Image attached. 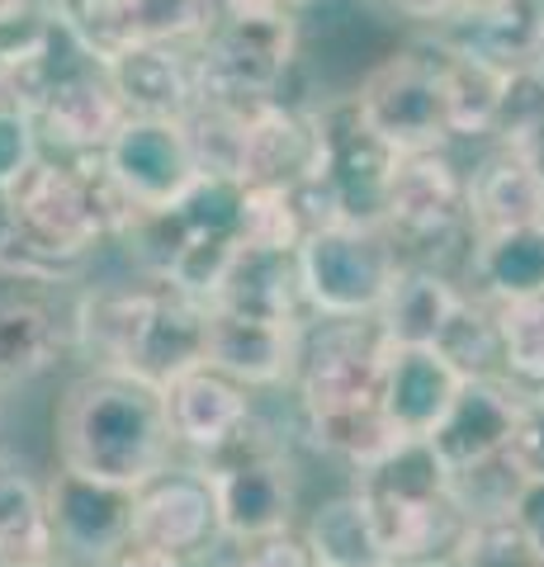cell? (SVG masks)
Returning <instances> with one entry per match:
<instances>
[{
	"instance_id": "cell-21",
	"label": "cell",
	"mask_w": 544,
	"mask_h": 567,
	"mask_svg": "<svg viewBox=\"0 0 544 567\" xmlns=\"http://www.w3.org/2000/svg\"><path fill=\"white\" fill-rule=\"evenodd\" d=\"M460 369L441 350L393 346L389 369H383V416H389L398 440H431L454 398H460Z\"/></svg>"
},
{
	"instance_id": "cell-16",
	"label": "cell",
	"mask_w": 544,
	"mask_h": 567,
	"mask_svg": "<svg viewBox=\"0 0 544 567\" xmlns=\"http://www.w3.org/2000/svg\"><path fill=\"white\" fill-rule=\"evenodd\" d=\"M48 516L58 554H72L85 567L104 563L133 544V492L58 468L48 477Z\"/></svg>"
},
{
	"instance_id": "cell-31",
	"label": "cell",
	"mask_w": 544,
	"mask_h": 567,
	"mask_svg": "<svg viewBox=\"0 0 544 567\" xmlns=\"http://www.w3.org/2000/svg\"><path fill=\"white\" fill-rule=\"evenodd\" d=\"M497 308L502 379L521 393H544V298H516Z\"/></svg>"
},
{
	"instance_id": "cell-45",
	"label": "cell",
	"mask_w": 544,
	"mask_h": 567,
	"mask_svg": "<svg viewBox=\"0 0 544 567\" xmlns=\"http://www.w3.org/2000/svg\"><path fill=\"white\" fill-rule=\"evenodd\" d=\"M393 567H464L460 554H450V558H421V563H393Z\"/></svg>"
},
{
	"instance_id": "cell-18",
	"label": "cell",
	"mask_w": 544,
	"mask_h": 567,
	"mask_svg": "<svg viewBox=\"0 0 544 567\" xmlns=\"http://www.w3.org/2000/svg\"><path fill=\"white\" fill-rule=\"evenodd\" d=\"M516 406H521V388H512L506 379H464L460 398H454L445 421L435 425L431 450L441 454V464L454 477L502 464L506 440H512L516 425Z\"/></svg>"
},
{
	"instance_id": "cell-33",
	"label": "cell",
	"mask_w": 544,
	"mask_h": 567,
	"mask_svg": "<svg viewBox=\"0 0 544 567\" xmlns=\"http://www.w3.org/2000/svg\"><path fill=\"white\" fill-rule=\"evenodd\" d=\"M464 567H540L531 544L516 529L512 511H487V516H469L464 544H460Z\"/></svg>"
},
{
	"instance_id": "cell-13",
	"label": "cell",
	"mask_w": 544,
	"mask_h": 567,
	"mask_svg": "<svg viewBox=\"0 0 544 567\" xmlns=\"http://www.w3.org/2000/svg\"><path fill=\"white\" fill-rule=\"evenodd\" d=\"M124 123H129V110L119 100V85L95 62H81L66 71L58 91L43 100V110L33 114L43 152L66 156V162H100Z\"/></svg>"
},
{
	"instance_id": "cell-1",
	"label": "cell",
	"mask_w": 544,
	"mask_h": 567,
	"mask_svg": "<svg viewBox=\"0 0 544 567\" xmlns=\"http://www.w3.org/2000/svg\"><path fill=\"white\" fill-rule=\"evenodd\" d=\"M389 336L379 322H318L308 317L298 346V412L312 445L346 458L350 468H370L398 445V431L383 416V369Z\"/></svg>"
},
{
	"instance_id": "cell-5",
	"label": "cell",
	"mask_w": 544,
	"mask_h": 567,
	"mask_svg": "<svg viewBox=\"0 0 544 567\" xmlns=\"http://www.w3.org/2000/svg\"><path fill=\"white\" fill-rule=\"evenodd\" d=\"M294 260L304 308L318 322H374L402 275L389 227L360 223H331L322 233H308Z\"/></svg>"
},
{
	"instance_id": "cell-41",
	"label": "cell",
	"mask_w": 544,
	"mask_h": 567,
	"mask_svg": "<svg viewBox=\"0 0 544 567\" xmlns=\"http://www.w3.org/2000/svg\"><path fill=\"white\" fill-rule=\"evenodd\" d=\"M95 567H195L189 558H171V554H156V548H147V544H124L119 554H110L104 563H95Z\"/></svg>"
},
{
	"instance_id": "cell-25",
	"label": "cell",
	"mask_w": 544,
	"mask_h": 567,
	"mask_svg": "<svg viewBox=\"0 0 544 567\" xmlns=\"http://www.w3.org/2000/svg\"><path fill=\"white\" fill-rule=\"evenodd\" d=\"M464 289L487 298V303L544 298V223L479 237L464 270Z\"/></svg>"
},
{
	"instance_id": "cell-6",
	"label": "cell",
	"mask_w": 544,
	"mask_h": 567,
	"mask_svg": "<svg viewBox=\"0 0 544 567\" xmlns=\"http://www.w3.org/2000/svg\"><path fill=\"white\" fill-rule=\"evenodd\" d=\"M350 100H356L360 118L402 156L450 147L441 100V48L431 39L393 48L379 62H370L360 71Z\"/></svg>"
},
{
	"instance_id": "cell-12",
	"label": "cell",
	"mask_w": 544,
	"mask_h": 567,
	"mask_svg": "<svg viewBox=\"0 0 544 567\" xmlns=\"http://www.w3.org/2000/svg\"><path fill=\"white\" fill-rule=\"evenodd\" d=\"M218 539H223L218 492L214 477L199 464H171L133 492V544L195 563Z\"/></svg>"
},
{
	"instance_id": "cell-14",
	"label": "cell",
	"mask_w": 544,
	"mask_h": 567,
	"mask_svg": "<svg viewBox=\"0 0 544 567\" xmlns=\"http://www.w3.org/2000/svg\"><path fill=\"white\" fill-rule=\"evenodd\" d=\"M322 166V128L318 110L289 100L252 104L242 123L237 185L242 189H294L312 181Z\"/></svg>"
},
{
	"instance_id": "cell-44",
	"label": "cell",
	"mask_w": 544,
	"mask_h": 567,
	"mask_svg": "<svg viewBox=\"0 0 544 567\" xmlns=\"http://www.w3.org/2000/svg\"><path fill=\"white\" fill-rule=\"evenodd\" d=\"M10 251V204H6V189H0V256Z\"/></svg>"
},
{
	"instance_id": "cell-17",
	"label": "cell",
	"mask_w": 544,
	"mask_h": 567,
	"mask_svg": "<svg viewBox=\"0 0 544 567\" xmlns=\"http://www.w3.org/2000/svg\"><path fill=\"white\" fill-rule=\"evenodd\" d=\"M252 398L256 393L247 383L227 379L214 364H199V369H189V374H181L175 383H166L162 402H166V425H171L175 450L214 458L227 445H237V440L256 425V402Z\"/></svg>"
},
{
	"instance_id": "cell-7",
	"label": "cell",
	"mask_w": 544,
	"mask_h": 567,
	"mask_svg": "<svg viewBox=\"0 0 544 567\" xmlns=\"http://www.w3.org/2000/svg\"><path fill=\"white\" fill-rule=\"evenodd\" d=\"M204 104H252L289 100L304 71V20H256V24H214L199 43Z\"/></svg>"
},
{
	"instance_id": "cell-37",
	"label": "cell",
	"mask_w": 544,
	"mask_h": 567,
	"mask_svg": "<svg viewBox=\"0 0 544 567\" xmlns=\"http://www.w3.org/2000/svg\"><path fill=\"white\" fill-rule=\"evenodd\" d=\"M39 156H43V142H39L33 118L24 110L0 104V189H10Z\"/></svg>"
},
{
	"instance_id": "cell-22",
	"label": "cell",
	"mask_w": 544,
	"mask_h": 567,
	"mask_svg": "<svg viewBox=\"0 0 544 567\" xmlns=\"http://www.w3.org/2000/svg\"><path fill=\"white\" fill-rule=\"evenodd\" d=\"M304 327H270V322H247V317L214 312L208 317V364L223 369L227 379L247 383L252 393L294 383Z\"/></svg>"
},
{
	"instance_id": "cell-8",
	"label": "cell",
	"mask_w": 544,
	"mask_h": 567,
	"mask_svg": "<svg viewBox=\"0 0 544 567\" xmlns=\"http://www.w3.org/2000/svg\"><path fill=\"white\" fill-rule=\"evenodd\" d=\"M199 468L214 477L223 539L256 544L294 529V468L285 458V445L260 421L237 445L204 458Z\"/></svg>"
},
{
	"instance_id": "cell-26",
	"label": "cell",
	"mask_w": 544,
	"mask_h": 567,
	"mask_svg": "<svg viewBox=\"0 0 544 567\" xmlns=\"http://www.w3.org/2000/svg\"><path fill=\"white\" fill-rule=\"evenodd\" d=\"M58 563L48 516V483L33 477L29 464L0 454V567Z\"/></svg>"
},
{
	"instance_id": "cell-23",
	"label": "cell",
	"mask_w": 544,
	"mask_h": 567,
	"mask_svg": "<svg viewBox=\"0 0 544 567\" xmlns=\"http://www.w3.org/2000/svg\"><path fill=\"white\" fill-rule=\"evenodd\" d=\"M464 293L469 289L454 275L427 270V265H402L389 303L379 308L374 322H379L383 336H389V346L435 350V346H441V336H445V327L454 322V312H460Z\"/></svg>"
},
{
	"instance_id": "cell-38",
	"label": "cell",
	"mask_w": 544,
	"mask_h": 567,
	"mask_svg": "<svg viewBox=\"0 0 544 567\" xmlns=\"http://www.w3.org/2000/svg\"><path fill=\"white\" fill-rule=\"evenodd\" d=\"M233 567H322L312 558V548L304 535H270V539H256V544H242V554L233 558Z\"/></svg>"
},
{
	"instance_id": "cell-29",
	"label": "cell",
	"mask_w": 544,
	"mask_h": 567,
	"mask_svg": "<svg viewBox=\"0 0 544 567\" xmlns=\"http://www.w3.org/2000/svg\"><path fill=\"white\" fill-rule=\"evenodd\" d=\"M48 14H52V24L76 43L81 58L104 71L119 66L143 43L133 0H48Z\"/></svg>"
},
{
	"instance_id": "cell-43",
	"label": "cell",
	"mask_w": 544,
	"mask_h": 567,
	"mask_svg": "<svg viewBox=\"0 0 544 567\" xmlns=\"http://www.w3.org/2000/svg\"><path fill=\"white\" fill-rule=\"evenodd\" d=\"M289 14H298V20H312V14H331V10H341L346 0H285Z\"/></svg>"
},
{
	"instance_id": "cell-11",
	"label": "cell",
	"mask_w": 544,
	"mask_h": 567,
	"mask_svg": "<svg viewBox=\"0 0 544 567\" xmlns=\"http://www.w3.org/2000/svg\"><path fill=\"white\" fill-rule=\"evenodd\" d=\"M100 171L133 218L137 213L175 208L199 181V162L195 147H189L185 123H166V118H129L119 137L104 147Z\"/></svg>"
},
{
	"instance_id": "cell-39",
	"label": "cell",
	"mask_w": 544,
	"mask_h": 567,
	"mask_svg": "<svg viewBox=\"0 0 544 567\" xmlns=\"http://www.w3.org/2000/svg\"><path fill=\"white\" fill-rule=\"evenodd\" d=\"M512 520L531 544L535 563L544 567V483H521L512 496Z\"/></svg>"
},
{
	"instance_id": "cell-15",
	"label": "cell",
	"mask_w": 544,
	"mask_h": 567,
	"mask_svg": "<svg viewBox=\"0 0 544 567\" xmlns=\"http://www.w3.org/2000/svg\"><path fill=\"white\" fill-rule=\"evenodd\" d=\"M427 39L502 71L544 62V0H454Z\"/></svg>"
},
{
	"instance_id": "cell-46",
	"label": "cell",
	"mask_w": 544,
	"mask_h": 567,
	"mask_svg": "<svg viewBox=\"0 0 544 567\" xmlns=\"http://www.w3.org/2000/svg\"><path fill=\"white\" fill-rule=\"evenodd\" d=\"M24 567H58V563H24Z\"/></svg>"
},
{
	"instance_id": "cell-4",
	"label": "cell",
	"mask_w": 544,
	"mask_h": 567,
	"mask_svg": "<svg viewBox=\"0 0 544 567\" xmlns=\"http://www.w3.org/2000/svg\"><path fill=\"white\" fill-rule=\"evenodd\" d=\"M356 492L370 511L389 563L460 554L469 506L460 502L454 473L441 464L431 440H398L383 458L356 473Z\"/></svg>"
},
{
	"instance_id": "cell-35",
	"label": "cell",
	"mask_w": 544,
	"mask_h": 567,
	"mask_svg": "<svg viewBox=\"0 0 544 567\" xmlns=\"http://www.w3.org/2000/svg\"><path fill=\"white\" fill-rule=\"evenodd\" d=\"M540 123H544V62L506 71V91H502V114H497L493 147H506V142H516L531 128H540Z\"/></svg>"
},
{
	"instance_id": "cell-36",
	"label": "cell",
	"mask_w": 544,
	"mask_h": 567,
	"mask_svg": "<svg viewBox=\"0 0 544 567\" xmlns=\"http://www.w3.org/2000/svg\"><path fill=\"white\" fill-rule=\"evenodd\" d=\"M502 464L512 468L516 483H544V393H521Z\"/></svg>"
},
{
	"instance_id": "cell-24",
	"label": "cell",
	"mask_w": 544,
	"mask_h": 567,
	"mask_svg": "<svg viewBox=\"0 0 544 567\" xmlns=\"http://www.w3.org/2000/svg\"><path fill=\"white\" fill-rule=\"evenodd\" d=\"M469 223L479 237L544 223V181L521 156L493 147L479 166H469Z\"/></svg>"
},
{
	"instance_id": "cell-42",
	"label": "cell",
	"mask_w": 544,
	"mask_h": 567,
	"mask_svg": "<svg viewBox=\"0 0 544 567\" xmlns=\"http://www.w3.org/2000/svg\"><path fill=\"white\" fill-rule=\"evenodd\" d=\"M506 152H512V156H521V162L531 166V171L540 175V181H544V123H540V128H531L525 137L506 142Z\"/></svg>"
},
{
	"instance_id": "cell-9",
	"label": "cell",
	"mask_w": 544,
	"mask_h": 567,
	"mask_svg": "<svg viewBox=\"0 0 544 567\" xmlns=\"http://www.w3.org/2000/svg\"><path fill=\"white\" fill-rule=\"evenodd\" d=\"M66 279L0 260V393L43 379L72 350V308Z\"/></svg>"
},
{
	"instance_id": "cell-40",
	"label": "cell",
	"mask_w": 544,
	"mask_h": 567,
	"mask_svg": "<svg viewBox=\"0 0 544 567\" xmlns=\"http://www.w3.org/2000/svg\"><path fill=\"white\" fill-rule=\"evenodd\" d=\"M214 24H256V20H285V0H208ZM298 20V14H294Z\"/></svg>"
},
{
	"instance_id": "cell-3",
	"label": "cell",
	"mask_w": 544,
	"mask_h": 567,
	"mask_svg": "<svg viewBox=\"0 0 544 567\" xmlns=\"http://www.w3.org/2000/svg\"><path fill=\"white\" fill-rule=\"evenodd\" d=\"M6 204L10 251L0 260L58 279L81 275L133 223L124 199L104 181L100 162H66L48 152L6 189Z\"/></svg>"
},
{
	"instance_id": "cell-30",
	"label": "cell",
	"mask_w": 544,
	"mask_h": 567,
	"mask_svg": "<svg viewBox=\"0 0 544 567\" xmlns=\"http://www.w3.org/2000/svg\"><path fill=\"white\" fill-rule=\"evenodd\" d=\"M445 360L460 369V379H502V336H497V308L479 293H464L454 322L445 327L441 346Z\"/></svg>"
},
{
	"instance_id": "cell-32",
	"label": "cell",
	"mask_w": 544,
	"mask_h": 567,
	"mask_svg": "<svg viewBox=\"0 0 544 567\" xmlns=\"http://www.w3.org/2000/svg\"><path fill=\"white\" fill-rule=\"evenodd\" d=\"M304 237H308V227L289 189H247V204H242V246L294 256L304 246Z\"/></svg>"
},
{
	"instance_id": "cell-27",
	"label": "cell",
	"mask_w": 544,
	"mask_h": 567,
	"mask_svg": "<svg viewBox=\"0 0 544 567\" xmlns=\"http://www.w3.org/2000/svg\"><path fill=\"white\" fill-rule=\"evenodd\" d=\"M502 91H506L502 66L441 48V100H445L450 147L454 142H493L497 137Z\"/></svg>"
},
{
	"instance_id": "cell-34",
	"label": "cell",
	"mask_w": 544,
	"mask_h": 567,
	"mask_svg": "<svg viewBox=\"0 0 544 567\" xmlns=\"http://www.w3.org/2000/svg\"><path fill=\"white\" fill-rule=\"evenodd\" d=\"M137 33L143 43H175V48H199L214 29L208 0H133Z\"/></svg>"
},
{
	"instance_id": "cell-19",
	"label": "cell",
	"mask_w": 544,
	"mask_h": 567,
	"mask_svg": "<svg viewBox=\"0 0 544 567\" xmlns=\"http://www.w3.org/2000/svg\"><path fill=\"white\" fill-rule=\"evenodd\" d=\"M129 118H166L189 123L204 104L199 48L175 43H137L119 66H110Z\"/></svg>"
},
{
	"instance_id": "cell-28",
	"label": "cell",
	"mask_w": 544,
	"mask_h": 567,
	"mask_svg": "<svg viewBox=\"0 0 544 567\" xmlns=\"http://www.w3.org/2000/svg\"><path fill=\"white\" fill-rule=\"evenodd\" d=\"M304 539H308L312 558H318L322 567H393L356 487L312 506V516L304 525Z\"/></svg>"
},
{
	"instance_id": "cell-10",
	"label": "cell",
	"mask_w": 544,
	"mask_h": 567,
	"mask_svg": "<svg viewBox=\"0 0 544 567\" xmlns=\"http://www.w3.org/2000/svg\"><path fill=\"white\" fill-rule=\"evenodd\" d=\"M318 128H322L318 181L327 185L341 223L383 227L402 152H393L389 142L360 118L350 95H331L327 104H318Z\"/></svg>"
},
{
	"instance_id": "cell-2",
	"label": "cell",
	"mask_w": 544,
	"mask_h": 567,
	"mask_svg": "<svg viewBox=\"0 0 544 567\" xmlns=\"http://www.w3.org/2000/svg\"><path fill=\"white\" fill-rule=\"evenodd\" d=\"M52 450L66 473L137 492L171 468L175 454L162 388L114 369H85L58 402Z\"/></svg>"
},
{
	"instance_id": "cell-20",
	"label": "cell",
	"mask_w": 544,
	"mask_h": 567,
	"mask_svg": "<svg viewBox=\"0 0 544 567\" xmlns=\"http://www.w3.org/2000/svg\"><path fill=\"white\" fill-rule=\"evenodd\" d=\"M214 312L227 317H247V322H270V327H304V289H298V260L289 251H252L237 246V256L227 260V270L218 279Z\"/></svg>"
}]
</instances>
